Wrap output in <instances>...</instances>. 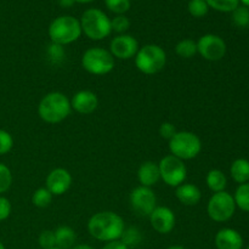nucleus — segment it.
Returning a JSON list of instances; mask_svg holds the SVG:
<instances>
[{
	"label": "nucleus",
	"instance_id": "nucleus-36",
	"mask_svg": "<svg viewBox=\"0 0 249 249\" xmlns=\"http://www.w3.org/2000/svg\"><path fill=\"white\" fill-rule=\"evenodd\" d=\"M11 211L12 207L9 199L4 196H0V221L6 220L11 214Z\"/></svg>",
	"mask_w": 249,
	"mask_h": 249
},
{
	"label": "nucleus",
	"instance_id": "nucleus-32",
	"mask_svg": "<svg viewBox=\"0 0 249 249\" xmlns=\"http://www.w3.org/2000/svg\"><path fill=\"white\" fill-rule=\"evenodd\" d=\"M39 246L43 249H53L56 247L55 232L51 230H45L39 235L38 237Z\"/></svg>",
	"mask_w": 249,
	"mask_h": 249
},
{
	"label": "nucleus",
	"instance_id": "nucleus-6",
	"mask_svg": "<svg viewBox=\"0 0 249 249\" xmlns=\"http://www.w3.org/2000/svg\"><path fill=\"white\" fill-rule=\"evenodd\" d=\"M202 150V141L191 131H178L169 140V151L181 160H194Z\"/></svg>",
	"mask_w": 249,
	"mask_h": 249
},
{
	"label": "nucleus",
	"instance_id": "nucleus-25",
	"mask_svg": "<svg viewBox=\"0 0 249 249\" xmlns=\"http://www.w3.org/2000/svg\"><path fill=\"white\" fill-rule=\"evenodd\" d=\"M53 195L46 187H40L34 191L33 196H32V203L38 208H46L53 202Z\"/></svg>",
	"mask_w": 249,
	"mask_h": 249
},
{
	"label": "nucleus",
	"instance_id": "nucleus-12",
	"mask_svg": "<svg viewBox=\"0 0 249 249\" xmlns=\"http://www.w3.org/2000/svg\"><path fill=\"white\" fill-rule=\"evenodd\" d=\"M139 49L138 40L129 34H119L114 36L109 44V53L119 60H130L135 57Z\"/></svg>",
	"mask_w": 249,
	"mask_h": 249
},
{
	"label": "nucleus",
	"instance_id": "nucleus-9",
	"mask_svg": "<svg viewBox=\"0 0 249 249\" xmlns=\"http://www.w3.org/2000/svg\"><path fill=\"white\" fill-rule=\"evenodd\" d=\"M160 179L170 187H178L184 184L187 177V169L184 160L173 155H168L158 163Z\"/></svg>",
	"mask_w": 249,
	"mask_h": 249
},
{
	"label": "nucleus",
	"instance_id": "nucleus-4",
	"mask_svg": "<svg viewBox=\"0 0 249 249\" xmlns=\"http://www.w3.org/2000/svg\"><path fill=\"white\" fill-rule=\"evenodd\" d=\"M82 32L91 40H102L112 32L111 19L100 9H88L80 18Z\"/></svg>",
	"mask_w": 249,
	"mask_h": 249
},
{
	"label": "nucleus",
	"instance_id": "nucleus-10",
	"mask_svg": "<svg viewBox=\"0 0 249 249\" xmlns=\"http://www.w3.org/2000/svg\"><path fill=\"white\" fill-rule=\"evenodd\" d=\"M197 53L207 61H220L226 53V43L215 34H204L197 41Z\"/></svg>",
	"mask_w": 249,
	"mask_h": 249
},
{
	"label": "nucleus",
	"instance_id": "nucleus-29",
	"mask_svg": "<svg viewBox=\"0 0 249 249\" xmlns=\"http://www.w3.org/2000/svg\"><path fill=\"white\" fill-rule=\"evenodd\" d=\"M107 9L117 15H124L130 9V0H105Z\"/></svg>",
	"mask_w": 249,
	"mask_h": 249
},
{
	"label": "nucleus",
	"instance_id": "nucleus-37",
	"mask_svg": "<svg viewBox=\"0 0 249 249\" xmlns=\"http://www.w3.org/2000/svg\"><path fill=\"white\" fill-rule=\"evenodd\" d=\"M101 249H129V248L126 247L121 240H117V241H111V242H106V245H105Z\"/></svg>",
	"mask_w": 249,
	"mask_h": 249
},
{
	"label": "nucleus",
	"instance_id": "nucleus-21",
	"mask_svg": "<svg viewBox=\"0 0 249 249\" xmlns=\"http://www.w3.org/2000/svg\"><path fill=\"white\" fill-rule=\"evenodd\" d=\"M206 182L208 189L212 190L214 194H216V192L225 191L226 186H228V178L221 170L212 169L207 174Z\"/></svg>",
	"mask_w": 249,
	"mask_h": 249
},
{
	"label": "nucleus",
	"instance_id": "nucleus-31",
	"mask_svg": "<svg viewBox=\"0 0 249 249\" xmlns=\"http://www.w3.org/2000/svg\"><path fill=\"white\" fill-rule=\"evenodd\" d=\"M112 31L119 34H125V32L130 28V21L124 15H117L114 18L111 19Z\"/></svg>",
	"mask_w": 249,
	"mask_h": 249
},
{
	"label": "nucleus",
	"instance_id": "nucleus-39",
	"mask_svg": "<svg viewBox=\"0 0 249 249\" xmlns=\"http://www.w3.org/2000/svg\"><path fill=\"white\" fill-rule=\"evenodd\" d=\"M72 249H95V248L91 247V246H89V245H77V246H74Z\"/></svg>",
	"mask_w": 249,
	"mask_h": 249
},
{
	"label": "nucleus",
	"instance_id": "nucleus-7",
	"mask_svg": "<svg viewBox=\"0 0 249 249\" xmlns=\"http://www.w3.org/2000/svg\"><path fill=\"white\" fill-rule=\"evenodd\" d=\"M82 66L87 72L95 75H104L112 72L116 66L113 55L104 48H90L83 53Z\"/></svg>",
	"mask_w": 249,
	"mask_h": 249
},
{
	"label": "nucleus",
	"instance_id": "nucleus-42",
	"mask_svg": "<svg viewBox=\"0 0 249 249\" xmlns=\"http://www.w3.org/2000/svg\"><path fill=\"white\" fill-rule=\"evenodd\" d=\"M240 1L242 2L243 6H247V7H249V0H240Z\"/></svg>",
	"mask_w": 249,
	"mask_h": 249
},
{
	"label": "nucleus",
	"instance_id": "nucleus-13",
	"mask_svg": "<svg viewBox=\"0 0 249 249\" xmlns=\"http://www.w3.org/2000/svg\"><path fill=\"white\" fill-rule=\"evenodd\" d=\"M148 218H150L151 226L158 233L167 235L175 228V214L168 207H156Z\"/></svg>",
	"mask_w": 249,
	"mask_h": 249
},
{
	"label": "nucleus",
	"instance_id": "nucleus-18",
	"mask_svg": "<svg viewBox=\"0 0 249 249\" xmlns=\"http://www.w3.org/2000/svg\"><path fill=\"white\" fill-rule=\"evenodd\" d=\"M175 196L184 206H197L202 198V192L194 184H181L177 187Z\"/></svg>",
	"mask_w": 249,
	"mask_h": 249
},
{
	"label": "nucleus",
	"instance_id": "nucleus-3",
	"mask_svg": "<svg viewBox=\"0 0 249 249\" xmlns=\"http://www.w3.org/2000/svg\"><path fill=\"white\" fill-rule=\"evenodd\" d=\"M82 33L79 19L68 15L56 17L49 26V36L51 41L62 46L74 43Z\"/></svg>",
	"mask_w": 249,
	"mask_h": 249
},
{
	"label": "nucleus",
	"instance_id": "nucleus-8",
	"mask_svg": "<svg viewBox=\"0 0 249 249\" xmlns=\"http://www.w3.org/2000/svg\"><path fill=\"white\" fill-rule=\"evenodd\" d=\"M236 211V203L232 195L226 191L216 192L211 197L207 206L208 216L215 223H225L230 220Z\"/></svg>",
	"mask_w": 249,
	"mask_h": 249
},
{
	"label": "nucleus",
	"instance_id": "nucleus-22",
	"mask_svg": "<svg viewBox=\"0 0 249 249\" xmlns=\"http://www.w3.org/2000/svg\"><path fill=\"white\" fill-rule=\"evenodd\" d=\"M175 53L182 58H191L197 53V43L192 39H182L175 46Z\"/></svg>",
	"mask_w": 249,
	"mask_h": 249
},
{
	"label": "nucleus",
	"instance_id": "nucleus-35",
	"mask_svg": "<svg viewBox=\"0 0 249 249\" xmlns=\"http://www.w3.org/2000/svg\"><path fill=\"white\" fill-rule=\"evenodd\" d=\"M178 133L177 128L173 123L170 122H164V123L160 124V135L162 136L163 139H167V140H170L175 134Z\"/></svg>",
	"mask_w": 249,
	"mask_h": 249
},
{
	"label": "nucleus",
	"instance_id": "nucleus-2",
	"mask_svg": "<svg viewBox=\"0 0 249 249\" xmlns=\"http://www.w3.org/2000/svg\"><path fill=\"white\" fill-rule=\"evenodd\" d=\"M71 111V101L65 94L58 91L46 94L38 106L39 117L49 124L61 123L70 116Z\"/></svg>",
	"mask_w": 249,
	"mask_h": 249
},
{
	"label": "nucleus",
	"instance_id": "nucleus-20",
	"mask_svg": "<svg viewBox=\"0 0 249 249\" xmlns=\"http://www.w3.org/2000/svg\"><path fill=\"white\" fill-rule=\"evenodd\" d=\"M231 177H232L233 181L237 184H246L249 182V160L245 158H238V160H233L230 168Z\"/></svg>",
	"mask_w": 249,
	"mask_h": 249
},
{
	"label": "nucleus",
	"instance_id": "nucleus-19",
	"mask_svg": "<svg viewBox=\"0 0 249 249\" xmlns=\"http://www.w3.org/2000/svg\"><path fill=\"white\" fill-rule=\"evenodd\" d=\"M53 232H55L56 247L60 249H72L74 247L77 235L72 228L66 225L58 226Z\"/></svg>",
	"mask_w": 249,
	"mask_h": 249
},
{
	"label": "nucleus",
	"instance_id": "nucleus-41",
	"mask_svg": "<svg viewBox=\"0 0 249 249\" xmlns=\"http://www.w3.org/2000/svg\"><path fill=\"white\" fill-rule=\"evenodd\" d=\"M75 2H80V4H85V2H91L94 0H74Z\"/></svg>",
	"mask_w": 249,
	"mask_h": 249
},
{
	"label": "nucleus",
	"instance_id": "nucleus-24",
	"mask_svg": "<svg viewBox=\"0 0 249 249\" xmlns=\"http://www.w3.org/2000/svg\"><path fill=\"white\" fill-rule=\"evenodd\" d=\"M141 240H142L141 231L139 230L138 228H135V226H130V228H128V229H124L123 233H122V237H121L122 242H123L129 249L140 245Z\"/></svg>",
	"mask_w": 249,
	"mask_h": 249
},
{
	"label": "nucleus",
	"instance_id": "nucleus-43",
	"mask_svg": "<svg viewBox=\"0 0 249 249\" xmlns=\"http://www.w3.org/2000/svg\"><path fill=\"white\" fill-rule=\"evenodd\" d=\"M0 249H5V246L2 245V242H0Z\"/></svg>",
	"mask_w": 249,
	"mask_h": 249
},
{
	"label": "nucleus",
	"instance_id": "nucleus-17",
	"mask_svg": "<svg viewBox=\"0 0 249 249\" xmlns=\"http://www.w3.org/2000/svg\"><path fill=\"white\" fill-rule=\"evenodd\" d=\"M138 179L139 182L141 184V186H155L160 179V167H158L157 163L152 162V160L143 162L138 170Z\"/></svg>",
	"mask_w": 249,
	"mask_h": 249
},
{
	"label": "nucleus",
	"instance_id": "nucleus-16",
	"mask_svg": "<svg viewBox=\"0 0 249 249\" xmlns=\"http://www.w3.org/2000/svg\"><path fill=\"white\" fill-rule=\"evenodd\" d=\"M215 247L216 249H242L243 238L233 229H221L215 235Z\"/></svg>",
	"mask_w": 249,
	"mask_h": 249
},
{
	"label": "nucleus",
	"instance_id": "nucleus-45",
	"mask_svg": "<svg viewBox=\"0 0 249 249\" xmlns=\"http://www.w3.org/2000/svg\"><path fill=\"white\" fill-rule=\"evenodd\" d=\"M247 249H249V246H248V247H247Z\"/></svg>",
	"mask_w": 249,
	"mask_h": 249
},
{
	"label": "nucleus",
	"instance_id": "nucleus-27",
	"mask_svg": "<svg viewBox=\"0 0 249 249\" xmlns=\"http://www.w3.org/2000/svg\"><path fill=\"white\" fill-rule=\"evenodd\" d=\"M187 10L194 17L201 18L204 17L209 11V6L206 0H189Z\"/></svg>",
	"mask_w": 249,
	"mask_h": 249
},
{
	"label": "nucleus",
	"instance_id": "nucleus-15",
	"mask_svg": "<svg viewBox=\"0 0 249 249\" xmlns=\"http://www.w3.org/2000/svg\"><path fill=\"white\" fill-rule=\"evenodd\" d=\"M99 106V99L96 94L90 90H80L75 92L71 100V107L80 114H90L95 112Z\"/></svg>",
	"mask_w": 249,
	"mask_h": 249
},
{
	"label": "nucleus",
	"instance_id": "nucleus-1",
	"mask_svg": "<svg viewBox=\"0 0 249 249\" xmlns=\"http://www.w3.org/2000/svg\"><path fill=\"white\" fill-rule=\"evenodd\" d=\"M124 229V220L114 212H99L88 221V231L95 240L101 242L121 240Z\"/></svg>",
	"mask_w": 249,
	"mask_h": 249
},
{
	"label": "nucleus",
	"instance_id": "nucleus-5",
	"mask_svg": "<svg viewBox=\"0 0 249 249\" xmlns=\"http://www.w3.org/2000/svg\"><path fill=\"white\" fill-rule=\"evenodd\" d=\"M167 53L156 44H147L139 49L135 55V65L143 74H156L164 68Z\"/></svg>",
	"mask_w": 249,
	"mask_h": 249
},
{
	"label": "nucleus",
	"instance_id": "nucleus-33",
	"mask_svg": "<svg viewBox=\"0 0 249 249\" xmlns=\"http://www.w3.org/2000/svg\"><path fill=\"white\" fill-rule=\"evenodd\" d=\"M12 147H14V139H12L11 134L0 129V156L9 153Z\"/></svg>",
	"mask_w": 249,
	"mask_h": 249
},
{
	"label": "nucleus",
	"instance_id": "nucleus-26",
	"mask_svg": "<svg viewBox=\"0 0 249 249\" xmlns=\"http://www.w3.org/2000/svg\"><path fill=\"white\" fill-rule=\"evenodd\" d=\"M209 7L220 12H232L240 4V0H206Z\"/></svg>",
	"mask_w": 249,
	"mask_h": 249
},
{
	"label": "nucleus",
	"instance_id": "nucleus-11",
	"mask_svg": "<svg viewBox=\"0 0 249 249\" xmlns=\"http://www.w3.org/2000/svg\"><path fill=\"white\" fill-rule=\"evenodd\" d=\"M131 209L140 216H150V214L157 207V197L151 187L139 186L130 194Z\"/></svg>",
	"mask_w": 249,
	"mask_h": 249
},
{
	"label": "nucleus",
	"instance_id": "nucleus-28",
	"mask_svg": "<svg viewBox=\"0 0 249 249\" xmlns=\"http://www.w3.org/2000/svg\"><path fill=\"white\" fill-rule=\"evenodd\" d=\"M232 21L240 28L249 27V7L238 5L232 11Z\"/></svg>",
	"mask_w": 249,
	"mask_h": 249
},
{
	"label": "nucleus",
	"instance_id": "nucleus-34",
	"mask_svg": "<svg viewBox=\"0 0 249 249\" xmlns=\"http://www.w3.org/2000/svg\"><path fill=\"white\" fill-rule=\"evenodd\" d=\"M48 56L53 62L58 63L65 57V49H63L62 45L51 43L48 48Z\"/></svg>",
	"mask_w": 249,
	"mask_h": 249
},
{
	"label": "nucleus",
	"instance_id": "nucleus-44",
	"mask_svg": "<svg viewBox=\"0 0 249 249\" xmlns=\"http://www.w3.org/2000/svg\"><path fill=\"white\" fill-rule=\"evenodd\" d=\"M53 249H60V248H57V247H55V248H53Z\"/></svg>",
	"mask_w": 249,
	"mask_h": 249
},
{
	"label": "nucleus",
	"instance_id": "nucleus-38",
	"mask_svg": "<svg viewBox=\"0 0 249 249\" xmlns=\"http://www.w3.org/2000/svg\"><path fill=\"white\" fill-rule=\"evenodd\" d=\"M74 2V0H58V4L62 7H71Z\"/></svg>",
	"mask_w": 249,
	"mask_h": 249
},
{
	"label": "nucleus",
	"instance_id": "nucleus-40",
	"mask_svg": "<svg viewBox=\"0 0 249 249\" xmlns=\"http://www.w3.org/2000/svg\"><path fill=\"white\" fill-rule=\"evenodd\" d=\"M167 249H186V248L182 247V246H170V247Z\"/></svg>",
	"mask_w": 249,
	"mask_h": 249
},
{
	"label": "nucleus",
	"instance_id": "nucleus-14",
	"mask_svg": "<svg viewBox=\"0 0 249 249\" xmlns=\"http://www.w3.org/2000/svg\"><path fill=\"white\" fill-rule=\"evenodd\" d=\"M72 185V175L65 168H56L46 178V189L53 196H62Z\"/></svg>",
	"mask_w": 249,
	"mask_h": 249
},
{
	"label": "nucleus",
	"instance_id": "nucleus-23",
	"mask_svg": "<svg viewBox=\"0 0 249 249\" xmlns=\"http://www.w3.org/2000/svg\"><path fill=\"white\" fill-rule=\"evenodd\" d=\"M233 199H235L236 207H238L241 211L249 213V182L241 184L236 189Z\"/></svg>",
	"mask_w": 249,
	"mask_h": 249
},
{
	"label": "nucleus",
	"instance_id": "nucleus-30",
	"mask_svg": "<svg viewBox=\"0 0 249 249\" xmlns=\"http://www.w3.org/2000/svg\"><path fill=\"white\" fill-rule=\"evenodd\" d=\"M12 174L7 165L0 163V195L5 194L11 187Z\"/></svg>",
	"mask_w": 249,
	"mask_h": 249
}]
</instances>
